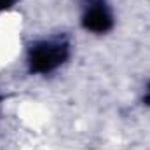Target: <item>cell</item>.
<instances>
[{
    "mask_svg": "<svg viewBox=\"0 0 150 150\" xmlns=\"http://www.w3.org/2000/svg\"><path fill=\"white\" fill-rule=\"evenodd\" d=\"M68 44L63 40H42L32 45L28 67L33 74H51L68 58Z\"/></svg>",
    "mask_w": 150,
    "mask_h": 150,
    "instance_id": "6da1fadb",
    "label": "cell"
},
{
    "mask_svg": "<svg viewBox=\"0 0 150 150\" xmlns=\"http://www.w3.org/2000/svg\"><path fill=\"white\" fill-rule=\"evenodd\" d=\"M113 25V18L103 2H93L82 16V26L93 33H107Z\"/></svg>",
    "mask_w": 150,
    "mask_h": 150,
    "instance_id": "7a4b0ae2",
    "label": "cell"
},
{
    "mask_svg": "<svg viewBox=\"0 0 150 150\" xmlns=\"http://www.w3.org/2000/svg\"><path fill=\"white\" fill-rule=\"evenodd\" d=\"M14 2H16V0H0V11H7V9H11V7L14 5Z\"/></svg>",
    "mask_w": 150,
    "mask_h": 150,
    "instance_id": "3957f363",
    "label": "cell"
},
{
    "mask_svg": "<svg viewBox=\"0 0 150 150\" xmlns=\"http://www.w3.org/2000/svg\"><path fill=\"white\" fill-rule=\"evenodd\" d=\"M147 105H150V84H149V91H147V96H145V100H143Z\"/></svg>",
    "mask_w": 150,
    "mask_h": 150,
    "instance_id": "277c9868",
    "label": "cell"
}]
</instances>
